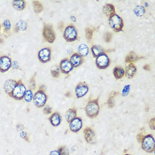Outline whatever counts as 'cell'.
Returning <instances> with one entry per match:
<instances>
[{
	"instance_id": "cell-3",
	"label": "cell",
	"mask_w": 155,
	"mask_h": 155,
	"mask_svg": "<svg viewBox=\"0 0 155 155\" xmlns=\"http://www.w3.org/2000/svg\"><path fill=\"white\" fill-rule=\"evenodd\" d=\"M108 24H109V27L116 33L122 31L124 28L122 18L116 13L108 18Z\"/></svg>"
},
{
	"instance_id": "cell-9",
	"label": "cell",
	"mask_w": 155,
	"mask_h": 155,
	"mask_svg": "<svg viewBox=\"0 0 155 155\" xmlns=\"http://www.w3.org/2000/svg\"><path fill=\"white\" fill-rule=\"evenodd\" d=\"M38 60L41 63H48L51 60V49L50 47H45L41 49L37 53Z\"/></svg>"
},
{
	"instance_id": "cell-17",
	"label": "cell",
	"mask_w": 155,
	"mask_h": 155,
	"mask_svg": "<svg viewBox=\"0 0 155 155\" xmlns=\"http://www.w3.org/2000/svg\"><path fill=\"white\" fill-rule=\"evenodd\" d=\"M49 121L50 123L53 126V127H58L60 126V123H61V120H62V118H61V115L59 112H54L52 113L50 117H49Z\"/></svg>"
},
{
	"instance_id": "cell-37",
	"label": "cell",
	"mask_w": 155,
	"mask_h": 155,
	"mask_svg": "<svg viewBox=\"0 0 155 155\" xmlns=\"http://www.w3.org/2000/svg\"><path fill=\"white\" fill-rule=\"evenodd\" d=\"M113 39V34L111 32H106L104 34V41L106 43H110Z\"/></svg>"
},
{
	"instance_id": "cell-51",
	"label": "cell",
	"mask_w": 155,
	"mask_h": 155,
	"mask_svg": "<svg viewBox=\"0 0 155 155\" xmlns=\"http://www.w3.org/2000/svg\"><path fill=\"white\" fill-rule=\"evenodd\" d=\"M144 8H146V7H148L149 6V4L147 3V2H143V5Z\"/></svg>"
},
{
	"instance_id": "cell-23",
	"label": "cell",
	"mask_w": 155,
	"mask_h": 155,
	"mask_svg": "<svg viewBox=\"0 0 155 155\" xmlns=\"http://www.w3.org/2000/svg\"><path fill=\"white\" fill-rule=\"evenodd\" d=\"M113 74H114V76L115 77V79H117V80H120V79L123 78L124 75H125L124 68H122L120 67V66L115 67V68H114V70H113Z\"/></svg>"
},
{
	"instance_id": "cell-47",
	"label": "cell",
	"mask_w": 155,
	"mask_h": 155,
	"mask_svg": "<svg viewBox=\"0 0 155 155\" xmlns=\"http://www.w3.org/2000/svg\"><path fill=\"white\" fill-rule=\"evenodd\" d=\"M65 97H71L72 93L70 91H67V92L65 93Z\"/></svg>"
},
{
	"instance_id": "cell-27",
	"label": "cell",
	"mask_w": 155,
	"mask_h": 155,
	"mask_svg": "<svg viewBox=\"0 0 155 155\" xmlns=\"http://www.w3.org/2000/svg\"><path fill=\"white\" fill-rule=\"evenodd\" d=\"M32 5H33V10H34V12H36V13H41V12L44 11V5H43V4L40 2V1H33L32 2Z\"/></svg>"
},
{
	"instance_id": "cell-24",
	"label": "cell",
	"mask_w": 155,
	"mask_h": 155,
	"mask_svg": "<svg viewBox=\"0 0 155 155\" xmlns=\"http://www.w3.org/2000/svg\"><path fill=\"white\" fill-rule=\"evenodd\" d=\"M89 52H90V48L88 47L87 45H84V44H82L78 46V49H77V53L82 56L83 58L86 57L89 55Z\"/></svg>"
},
{
	"instance_id": "cell-10",
	"label": "cell",
	"mask_w": 155,
	"mask_h": 155,
	"mask_svg": "<svg viewBox=\"0 0 155 155\" xmlns=\"http://www.w3.org/2000/svg\"><path fill=\"white\" fill-rule=\"evenodd\" d=\"M84 137L85 141L90 144H95L97 143V137L93 129L86 127L84 130Z\"/></svg>"
},
{
	"instance_id": "cell-36",
	"label": "cell",
	"mask_w": 155,
	"mask_h": 155,
	"mask_svg": "<svg viewBox=\"0 0 155 155\" xmlns=\"http://www.w3.org/2000/svg\"><path fill=\"white\" fill-rule=\"evenodd\" d=\"M130 84H127L123 87L122 91H121V95L123 97H127V96L130 94Z\"/></svg>"
},
{
	"instance_id": "cell-16",
	"label": "cell",
	"mask_w": 155,
	"mask_h": 155,
	"mask_svg": "<svg viewBox=\"0 0 155 155\" xmlns=\"http://www.w3.org/2000/svg\"><path fill=\"white\" fill-rule=\"evenodd\" d=\"M142 59H144L143 56H139L135 51H130L125 57V63H127V64H134L135 62L142 60Z\"/></svg>"
},
{
	"instance_id": "cell-49",
	"label": "cell",
	"mask_w": 155,
	"mask_h": 155,
	"mask_svg": "<svg viewBox=\"0 0 155 155\" xmlns=\"http://www.w3.org/2000/svg\"><path fill=\"white\" fill-rule=\"evenodd\" d=\"M18 32H20L19 31V29H18V28L16 27V25L14 26V28H13V33H18Z\"/></svg>"
},
{
	"instance_id": "cell-26",
	"label": "cell",
	"mask_w": 155,
	"mask_h": 155,
	"mask_svg": "<svg viewBox=\"0 0 155 155\" xmlns=\"http://www.w3.org/2000/svg\"><path fill=\"white\" fill-rule=\"evenodd\" d=\"M12 5L13 8L16 9L17 11H23L26 8L27 3L24 0H18V1H12Z\"/></svg>"
},
{
	"instance_id": "cell-19",
	"label": "cell",
	"mask_w": 155,
	"mask_h": 155,
	"mask_svg": "<svg viewBox=\"0 0 155 155\" xmlns=\"http://www.w3.org/2000/svg\"><path fill=\"white\" fill-rule=\"evenodd\" d=\"M17 84V81L16 80H12V79H9L7 81L5 82V84H4V91L7 94V95L10 97L12 91H13L14 87L16 86Z\"/></svg>"
},
{
	"instance_id": "cell-30",
	"label": "cell",
	"mask_w": 155,
	"mask_h": 155,
	"mask_svg": "<svg viewBox=\"0 0 155 155\" xmlns=\"http://www.w3.org/2000/svg\"><path fill=\"white\" fill-rule=\"evenodd\" d=\"M33 97H34V92L31 90H27L25 94H24L23 99L25 100V102L27 103H30L33 100Z\"/></svg>"
},
{
	"instance_id": "cell-35",
	"label": "cell",
	"mask_w": 155,
	"mask_h": 155,
	"mask_svg": "<svg viewBox=\"0 0 155 155\" xmlns=\"http://www.w3.org/2000/svg\"><path fill=\"white\" fill-rule=\"evenodd\" d=\"M57 150H58L60 155H70L69 150L68 149V147L66 145H60Z\"/></svg>"
},
{
	"instance_id": "cell-1",
	"label": "cell",
	"mask_w": 155,
	"mask_h": 155,
	"mask_svg": "<svg viewBox=\"0 0 155 155\" xmlns=\"http://www.w3.org/2000/svg\"><path fill=\"white\" fill-rule=\"evenodd\" d=\"M85 113L86 115L91 118V119H94L96 118L100 111V106H99V101H98V97L95 99H90L87 103V105L85 106Z\"/></svg>"
},
{
	"instance_id": "cell-40",
	"label": "cell",
	"mask_w": 155,
	"mask_h": 155,
	"mask_svg": "<svg viewBox=\"0 0 155 155\" xmlns=\"http://www.w3.org/2000/svg\"><path fill=\"white\" fill-rule=\"evenodd\" d=\"M148 124H149V127H150V129L152 130H154L155 129V119L154 118H152V119L149 120V122H148Z\"/></svg>"
},
{
	"instance_id": "cell-15",
	"label": "cell",
	"mask_w": 155,
	"mask_h": 155,
	"mask_svg": "<svg viewBox=\"0 0 155 155\" xmlns=\"http://www.w3.org/2000/svg\"><path fill=\"white\" fill-rule=\"evenodd\" d=\"M69 60L71 62L73 68H79L80 66L83 65V63H84V58L82 56H80L77 52H74V53L71 54V56L69 58Z\"/></svg>"
},
{
	"instance_id": "cell-18",
	"label": "cell",
	"mask_w": 155,
	"mask_h": 155,
	"mask_svg": "<svg viewBox=\"0 0 155 155\" xmlns=\"http://www.w3.org/2000/svg\"><path fill=\"white\" fill-rule=\"evenodd\" d=\"M124 71H125V75L129 79H132L136 75L137 68L135 64H127L125 68H124Z\"/></svg>"
},
{
	"instance_id": "cell-6",
	"label": "cell",
	"mask_w": 155,
	"mask_h": 155,
	"mask_svg": "<svg viewBox=\"0 0 155 155\" xmlns=\"http://www.w3.org/2000/svg\"><path fill=\"white\" fill-rule=\"evenodd\" d=\"M26 91H27V89H26V86L23 84V82L21 80H18L17 84L14 87V89L12 91L10 97L13 99H15V100H22Z\"/></svg>"
},
{
	"instance_id": "cell-54",
	"label": "cell",
	"mask_w": 155,
	"mask_h": 155,
	"mask_svg": "<svg viewBox=\"0 0 155 155\" xmlns=\"http://www.w3.org/2000/svg\"><path fill=\"white\" fill-rule=\"evenodd\" d=\"M124 155H131V154H129V153H125Z\"/></svg>"
},
{
	"instance_id": "cell-50",
	"label": "cell",
	"mask_w": 155,
	"mask_h": 155,
	"mask_svg": "<svg viewBox=\"0 0 155 155\" xmlns=\"http://www.w3.org/2000/svg\"><path fill=\"white\" fill-rule=\"evenodd\" d=\"M39 90H40V91H45V85H41V86L39 87Z\"/></svg>"
},
{
	"instance_id": "cell-39",
	"label": "cell",
	"mask_w": 155,
	"mask_h": 155,
	"mask_svg": "<svg viewBox=\"0 0 155 155\" xmlns=\"http://www.w3.org/2000/svg\"><path fill=\"white\" fill-rule=\"evenodd\" d=\"M43 112H44V114H52V110H51V107H49V106H45L44 107H43Z\"/></svg>"
},
{
	"instance_id": "cell-38",
	"label": "cell",
	"mask_w": 155,
	"mask_h": 155,
	"mask_svg": "<svg viewBox=\"0 0 155 155\" xmlns=\"http://www.w3.org/2000/svg\"><path fill=\"white\" fill-rule=\"evenodd\" d=\"M20 137H21V138H23L26 142H29V137H28V134L26 131H24L23 130V131L20 132Z\"/></svg>"
},
{
	"instance_id": "cell-4",
	"label": "cell",
	"mask_w": 155,
	"mask_h": 155,
	"mask_svg": "<svg viewBox=\"0 0 155 155\" xmlns=\"http://www.w3.org/2000/svg\"><path fill=\"white\" fill-rule=\"evenodd\" d=\"M63 38L66 40V42L71 43L78 40V31L74 25L70 24L67 26L63 30Z\"/></svg>"
},
{
	"instance_id": "cell-44",
	"label": "cell",
	"mask_w": 155,
	"mask_h": 155,
	"mask_svg": "<svg viewBox=\"0 0 155 155\" xmlns=\"http://www.w3.org/2000/svg\"><path fill=\"white\" fill-rule=\"evenodd\" d=\"M143 70H145V71H150L151 70V67H150V65H148V64H146V65H144L143 67Z\"/></svg>"
},
{
	"instance_id": "cell-2",
	"label": "cell",
	"mask_w": 155,
	"mask_h": 155,
	"mask_svg": "<svg viewBox=\"0 0 155 155\" xmlns=\"http://www.w3.org/2000/svg\"><path fill=\"white\" fill-rule=\"evenodd\" d=\"M141 148L145 153H153L155 151V140L152 134L144 135L143 140L141 142Z\"/></svg>"
},
{
	"instance_id": "cell-22",
	"label": "cell",
	"mask_w": 155,
	"mask_h": 155,
	"mask_svg": "<svg viewBox=\"0 0 155 155\" xmlns=\"http://www.w3.org/2000/svg\"><path fill=\"white\" fill-rule=\"evenodd\" d=\"M65 117H66V120H67V121H68V123L71 121L72 120H74L75 117H77V110H76V108H69V109L67 111Z\"/></svg>"
},
{
	"instance_id": "cell-14",
	"label": "cell",
	"mask_w": 155,
	"mask_h": 155,
	"mask_svg": "<svg viewBox=\"0 0 155 155\" xmlns=\"http://www.w3.org/2000/svg\"><path fill=\"white\" fill-rule=\"evenodd\" d=\"M59 68H60V73H62L64 74H69L74 68L69 59H63L60 62Z\"/></svg>"
},
{
	"instance_id": "cell-32",
	"label": "cell",
	"mask_w": 155,
	"mask_h": 155,
	"mask_svg": "<svg viewBox=\"0 0 155 155\" xmlns=\"http://www.w3.org/2000/svg\"><path fill=\"white\" fill-rule=\"evenodd\" d=\"M51 74L53 78H58L60 75V68L58 66H53L51 69Z\"/></svg>"
},
{
	"instance_id": "cell-8",
	"label": "cell",
	"mask_w": 155,
	"mask_h": 155,
	"mask_svg": "<svg viewBox=\"0 0 155 155\" xmlns=\"http://www.w3.org/2000/svg\"><path fill=\"white\" fill-rule=\"evenodd\" d=\"M95 63L98 69L104 70V69H107L111 65V60L107 53H103L96 58Z\"/></svg>"
},
{
	"instance_id": "cell-45",
	"label": "cell",
	"mask_w": 155,
	"mask_h": 155,
	"mask_svg": "<svg viewBox=\"0 0 155 155\" xmlns=\"http://www.w3.org/2000/svg\"><path fill=\"white\" fill-rule=\"evenodd\" d=\"M17 130H18L20 132L23 131V130H24L23 125H22V124H18V125H17Z\"/></svg>"
},
{
	"instance_id": "cell-46",
	"label": "cell",
	"mask_w": 155,
	"mask_h": 155,
	"mask_svg": "<svg viewBox=\"0 0 155 155\" xmlns=\"http://www.w3.org/2000/svg\"><path fill=\"white\" fill-rule=\"evenodd\" d=\"M49 155H60V153H59L58 150H54V151H51Z\"/></svg>"
},
{
	"instance_id": "cell-25",
	"label": "cell",
	"mask_w": 155,
	"mask_h": 155,
	"mask_svg": "<svg viewBox=\"0 0 155 155\" xmlns=\"http://www.w3.org/2000/svg\"><path fill=\"white\" fill-rule=\"evenodd\" d=\"M2 27L4 28V36L5 37H9L11 36L10 30H11V28H12L10 21L9 20H5L3 24H2Z\"/></svg>"
},
{
	"instance_id": "cell-13",
	"label": "cell",
	"mask_w": 155,
	"mask_h": 155,
	"mask_svg": "<svg viewBox=\"0 0 155 155\" xmlns=\"http://www.w3.org/2000/svg\"><path fill=\"white\" fill-rule=\"evenodd\" d=\"M83 125H84L83 119L77 116L69 122V130L74 133H77L83 129Z\"/></svg>"
},
{
	"instance_id": "cell-28",
	"label": "cell",
	"mask_w": 155,
	"mask_h": 155,
	"mask_svg": "<svg viewBox=\"0 0 155 155\" xmlns=\"http://www.w3.org/2000/svg\"><path fill=\"white\" fill-rule=\"evenodd\" d=\"M117 95H119V93L117 92V91H113L110 96H109V97H108L107 99V106L109 108H113L114 107V105H115V102H114V98H115V97Z\"/></svg>"
},
{
	"instance_id": "cell-31",
	"label": "cell",
	"mask_w": 155,
	"mask_h": 155,
	"mask_svg": "<svg viewBox=\"0 0 155 155\" xmlns=\"http://www.w3.org/2000/svg\"><path fill=\"white\" fill-rule=\"evenodd\" d=\"M93 34H94V29L91 28H85V37L86 39L91 42L93 38Z\"/></svg>"
},
{
	"instance_id": "cell-41",
	"label": "cell",
	"mask_w": 155,
	"mask_h": 155,
	"mask_svg": "<svg viewBox=\"0 0 155 155\" xmlns=\"http://www.w3.org/2000/svg\"><path fill=\"white\" fill-rule=\"evenodd\" d=\"M143 137H144V134H143V133H138V134L137 135V140L138 143H141L142 140H143Z\"/></svg>"
},
{
	"instance_id": "cell-48",
	"label": "cell",
	"mask_w": 155,
	"mask_h": 155,
	"mask_svg": "<svg viewBox=\"0 0 155 155\" xmlns=\"http://www.w3.org/2000/svg\"><path fill=\"white\" fill-rule=\"evenodd\" d=\"M70 20H71L73 22H75L76 21V17L74 16V15H72V16H70Z\"/></svg>"
},
{
	"instance_id": "cell-43",
	"label": "cell",
	"mask_w": 155,
	"mask_h": 155,
	"mask_svg": "<svg viewBox=\"0 0 155 155\" xmlns=\"http://www.w3.org/2000/svg\"><path fill=\"white\" fill-rule=\"evenodd\" d=\"M58 28H59V30L63 31V30H64V28H65V24H64V22H63V21H60V23H59V25H58Z\"/></svg>"
},
{
	"instance_id": "cell-53",
	"label": "cell",
	"mask_w": 155,
	"mask_h": 155,
	"mask_svg": "<svg viewBox=\"0 0 155 155\" xmlns=\"http://www.w3.org/2000/svg\"><path fill=\"white\" fill-rule=\"evenodd\" d=\"M2 24H0V35H1V30H2Z\"/></svg>"
},
{
	"instance_id": "cell-12",
	"label": "cell",
	"mask_w": 155,
	"mask_h": 155,
	"mask_svg": "<svg viewBox=\"0 0 155 155\" xmlns=\"http://www.w3.org/2000/svg\"><path fill=\"white\" fill-rule=\"evenodd\" d=\"M89 91V86L88 84L84 82H81L76 85L74 92H75V97L77 98H81L86 95Z\"/></svg>"
},
{
	"instance_id": "cell-5",
	"label": "cell",
	"mask_w": 155,
	"mask_h": 155,
	"mask_svg": "<svg viewBox=\"0 0 155 155\" xmlns=\"http://www.w3.org/2000/svg\"><path fill=\"white\" fill-rule=\"evenodd\" d=\"M42 35H43L44 40L49 44H53L56 40V34H55L53 26L51 24L45 23L44 25Z\"/></svg>"
},
{
	"instance_id": "cell-21",
	"label": "cell",
	"mask_w": 155,
	"mask_h": 155,
	"mask_svg": "<svg viewBox=\"0 0 155 155\" xmlns=\"http://www.w3.org/2000/svg\"><path fill=\"white\" fill-rule=\"evenodd\" d=\"M91 53H92V56L94 57V58H97V56H99V55H101V54H103V53H106V50L104 49V48L102 47V46H100V45H92L91 48Z\"/></svg>"
},
{
	"instance_id": "cell-7",
	"label": "cell",
	"mask_w": 155,
	"mask_h": 155,
	"mask_svg": "<svg viewBox=\"0 0 155 155\" xmlns=\"http://www.w3.org/2000/svg\"><path fill=\"white\" fill-rule=\"evenodd\" d=\"M48 96L46 95L45 91H40L38 90L36 91V93H34V97H33V102L34 105L36 106L37 108H43L47 103Z\"/></svg>"
},
{
	"instance_id": "cell-34",
	"label": "cell",
	"mask_w": 155,
	"mask_h": 155,
	"mask_svg": "<svg viewBox=\"0 0 155 155\" xmlns=\"http://www.w3.org/2000/svg\"><path fill=\"white\" fill-rule=\"evenodd\" d=\"M36 74H34L33 75H32V77L29 79V90H31V91H34V90H36Z\"/></svg>"
},
{
	"instance_id": "cell-33",
	"label": "cell",
	"mask_w": 155,
	"mask_h": 155,
	"mask_svg": "<svg viewBox=\"0 0 155 155\" xmlns=\"http://www.w3.org/2000/svg\"><path fill=\"white\" fill-rule=\"evenodd\" d=\"M16 27L18 28L19 31H25L27 29V28H28V24H27V22L25 21L21 20V21H19L16 23Z\"/></svg>"
},
{
	"instance_id": "cell-20",
	"label": "cell",
	"mask_w": 155,
	"mask_h": 155,
	"mask_svg": "<svg viewBox=\"0 0 155 155\" xmlns=\"http://www.w3.org/2000/svg\"><path fill=\"white\" fill-rule=\"evenodd\" d=\"M102 12L106 16H107L109 18L110 16L115 14V7L112 4H106L102 8Z\"/></svg>"
},
{
	"instance_id": "cell-42",
	"label": "cell",
	"mask_w": 155,
	"mask_h": 155,
	"mask_svg": "<svg viewBox=\"0 0 155 155\" xmlns=\"http://www.w3.org/2000/svg\"><path fill=\"white\" fill-rule=\"evenodd\" d=\"M12 68L14 70H18L20 69V66H19V63L17 61H12Z\"/></svg>"
},
{
	"instance_id": "cell-11",
	"label": "cell",
	"mask_w": 155,
	"mask_h": 155,
	"mask_svg": "<svg viewBox=\"0 0 155 155\" xmlns=\"http://www.w3.org/2000/svg\"><path fill=\"white\" fill-rule=\"evenodd\" d=\"M12 61L11 58L7 55L0 56V72L5 73L12 68Z\"/></svg>"
},
{
	"instance_id": "cell-52",
	"label": "cell",
	"mask_w": 155,
	"mask_h": 155,
	"mask_svg": "<svg viewBox=\"0 0 155 155\" xmlns=\"http://www.w3.org/2000/svg\"><path fill=\"white\" fill-rule=\"evenodd\" d=\"M0 44H1V45L4 44V38H3V37H0Z\"/></svg>"
},
{
	"instance_id": "cell-29",
	"label": "cell",
	"mask_w": 155,
	"mask_h": 155,
	"mask_svg": "<svg viewBox=\"0 0 155 155\" xmlns=\"http://www.w3.org/2000/svg\"><path fill=\"white\" fill-rule=\"evenodd\" d=\"M134 13L137 17H142L145 13V8L143 5H137L134 9Z\"/></svg>"
}]
</instances>
